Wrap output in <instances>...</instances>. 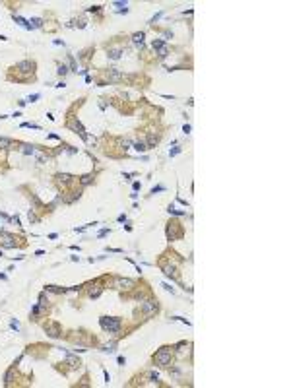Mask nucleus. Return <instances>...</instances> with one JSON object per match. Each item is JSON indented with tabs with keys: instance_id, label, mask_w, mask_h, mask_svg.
Listing matches in <instances>:
<instances>
[{
	"instance_id": "nucleus-22",
	"label": "nucleus",
	"mask_w": 291,
	"mask_h": 388,
	"mask_svg": "<svg viewBox=\"0 0 291 388\" xmlns=\"http://www.w3.org/2000/svg\"><path fill=\"white\" fill-rule=\"evenodd\" d=\"M134 150H136V151H146V150H147L146 142H136V144H134Z\"/></svg>"
},
{
	"instance_id": "nucleus-7",
	"label": "nucleus",
	"mask_w": 291,
	"mask_h": 388,
	"mask_svg": "<svg viewBox=\"0 0 291 388\" xmlns=\"http://www.w3.org/2000/svg\"><path fill=\"white\" fill-rule=\"evenodd\" d=\"M68 126H70V128H72V130H76V132H78V134H80V136L83 138V140H86V136H87V134H86V130H83V126H82V124H80V122H78L76 119H74V120H70V122H68Z\"/></svg>"
},
{
	"instance_id": "nucleus-25",
	"label": "nucleus",
	"mask_w": 291,
	"mask_h": 388,
	"mask_svg": "<svg viewBox=\"0 0 291 388\" xmlns=\"http://www.w3.org/2000/svg\"><path fill=\"white\" fill-rule=\"evenodd\" d=\"M103 349H105V351H109V353H111V351H115V342H111V344H107V345H105V347H103Z\"/></svg>"
},
{
	"instance_id": "nucleus-6",
	"label": "nucleus",
	"mask_w": 291,
	"mask_h": 388,
	"mask_svg": "<svg viewBox=\"0 0 291 388\" xmlns=\"http://www.w3.org/2000/svg\"><path fill=\"white\" fill-rule=\"evenodd\" d=\"M45 332L49 334L51 338H58V336L62 334V332H60V326H58L56 322H49V324H45Z\"/></svg>"
},
{
	"instance_id": "nucleus-8",
	"label": "nucleus",
	"mask_w": 291,
	"mask_h": 388,
	"mask_svg": "<svg viewBox=\"0 0 291 388\" xmlns=\"http://www.w3.org/2000/svg\"><path fill=\"white\" fill-rule=\"evenodd\" d=\"M16 68H18L20 72H33L35 64H33V62H29V60H22V62H18V64H16Z\"/></svg>"
},
{
	"instance_id": "nucleus-33",
	"label": "nucleus",
	"mask_w": 291,
	"mask_h": 388,
	"mask_svg": "<svg viewBox=\"0 0 291 388\" xmlns=\"http://www.w3.org/2000/svg\"><path fill=\"white\" fill-rule=\"evenodd\" d=\"M29 221H37V215L33 214V212H29Z\"/></svg>"
},
{
	"instance_id": "nucleus-3",
	"label": "nucleus",
	"mask_w": 291,
	"mask_h": 388,
	"mask_svg": "<svg viewBox=\"0 0 291 388\" xmlns=\"http://www.w3.org/2000/svg\"><path fill=\"white\" fill-rule=\"evenodd\" d=\"M167 237L171 239H177V237H183V229H181V223H169L167 227Z\"/></svg>"
},
{
	"instance_id": "nucleus-14",
	"label": "nucleus",
	"mask_w": 291,
	"mask_h": 388,
	"mask_svg": "<svg viewBox=\"0 0 291 388\" xmlns=\"http://www.w3.org/2000/svg\"><path fill=\"white\" fill-rule=\"evenodd\" d=\"M66 363H68V365H70V367H72V369H78V367H80V365H82V363H80V361H78L76 357H72V355H68V357H66Z\"/></svg>"
},
{
	"instance_id": "nucleus-29",
	"label": "nucleus",
	"mask_w": 291,
	"mask_h": 388,
	"mask_svg": "<svg viewBox=\"0 0 291 388\" xmlns=\"http://www.w3.org/2000/svg\"><path fill=\"white\" fill-rule=\"evenodd\" d=\"M39 97H41V95H39V93H33V95H29V99H27V101H37V99H39Z\"/></svg>"
},
{
	"instance_id": "nucleus-23",
	"label": "nucleus",
	"mask_w": 291,
	"mask_h": 388,
	"mask_svg": "<svg viewBox=\"0 0 291 388\" xmlns=\"http://www.w3.org/2000/svg\"><path fill=\"white\" fill-rule=\"evenodd\" d=\"M169 214H175V215H184L186 212H183V210H175V206H169Z\"/></svg>"
},
{
	"instance_id": "nucleus-21",
	"label": "nucleus",
	"mask_w": 291,
	"mask_h": 388,
	"mask_svg": "<svg viewBox=\"0 0 291 388\" xmlns=\"http://www.w3.org/2000/svg\"><path fill=\"white\" fill-rule=\"evenodd\" d=\"M101 291H103V289L99 287V285H95V289H89V297H93V299H95V297L101 295Z\"/></svg>"
},
{
	"instance_id": "nucleus-1",
	"label": "nucleus",
	"mask_w": 291,
	"mask_h": 388,
	"mask_svg": "<svg viewBox=\"0 0 291 388\" xmlns=\"http://www.w3.org/2000/svg\"><path fill=\"white\" fill-rule=\"evenodd\" d=\"M99 324L105 332L109 334H116L120 330V318H113V316H101L99 318Z\"/></svg>"
},
{
	"instance_id": "nucleus-28",
	"label": "nucleus",
	"mask_w": 291,
	"mask_h": 388,
	"mask_svg": "<svg viewBox=\"0 0 291 388\" xmlns=\"http://www.w3.org/2000/svg\"><path fill=\"white\" fill-rule=\"evenodd\" d=\"M177 153H181V148H175V150H171V151H169V155L173 157V155H177Z\"/></svg>"
},
{
	"instance_id": "nucleus-15",
	"label": "nucleus",
	"mask_w": 291,
	"mask_h": 388,
	"mask_svg": "<svg viewBox=\"0 0 291 388\" xmlns=\"http://www.w3.org/2000/svg\"><path fill=\"white\" fill-rule=\"evenodd\" d=\"M120 55H122V51H120V49H111L109 51V58H113V60H119Z\"/></svg>"
},
{
	"instance_id": "nucleus-31",
	"label": "nucleus",
	"mask_w": 291,
	"mask_h": 388,
	"mask_svg": "<svg viewBox=\"0 0 291 388\" xmlns=\"http://www.w3.org/2000/svg\"><path fill=\"white\" fill-rule=\"evenodd\" d=\"M167 56V49H161L159 51V58H165Z\"/></svg>"
},
{
	"instance_id": "nucleus-24",
	"label": "nucleus",
	"mask_w": 291,
	"mask_h": 388,
	"mask_svg": "<svg viewBox=\"0 0 291 388\" xmlns=\"http://www.w3.org/2000/svg\"><path fill=\"white\" fill-rule=\"evenodd\" d=\"M93 180V175H83L82 177V184H89Z\"/></svg>"
},
{
	"instance_id": "nucleus-30",
	"label": "nucleus",
	"mask_w": 291,
	"mask_h": 388,
	"mask_svg": "<svg viewBox=\"0 0 291 388\" xmlns=\"http://www.w3.org/2000/svg\"><path fill=\"white\" fill-rule=\"evenodd\" d=\"M161 14H163V12H157L155 16H153V18H151V23H155V20H159V18H161Z\"/></svg>"
},
{
	"instance_id": "nucleus-10",
	"label": "nucleus",
	"mask_w": 291,
	"mask_h": 388,
	"mask_svg": "<svg viewBox=\"0 0 291 388\" xmlns=\"http://www.w3.org/2000/svg\"><path fill=\"white\" fill-rule=\"evenodd\" d=\"M0 239H4V247H6V248H14V247H16V243H14V237H12V235L0 233Z\"/></svg>"
},
{
	"instance_id": "nucleus-19",
	"label": "nucleus",
	"mask_w": 291,
	"mask_h": 388,
	"mask_svg": "<svg viewBox=\"0 0 291 388\" xmlns=\"http://www.w3.org/2000/svg\"><path fill=\"white\" fill-rule=\"evenodd\" d=\"M155 144H157V136H155V134H150V136H147V144H146V146H147V148H153Z\"/></svg>"
},
{
	"instance_id": "nucleus-9",
	"label": "nucleus",
	"mask_w": 291,
	"mask_h": 388,
	"mask_svg": "<svg viewBox=\"0 0 291 388\" xmlns=\"http://www.w3.org/2000/svg\"><path fill=\"white\" fill-rule=\"evenodd\" d=\"M56 180H58V184H70V183H72V175H68V173H58V175H56Z\"/></svg>"
},
{
	"instance_id": "nucleus-12",
	"label": "nucleus",
	"mask_w": 291,
	"mask_h": 388,
	"mask_svg": "<svg viewBox=\"0 0 291 388\" xmlns=\"http://www.w3.org/2000/svg\"><path fill=\"white\" fill-rule=\"evenodd\" d=\"M107 78H109V80H113V82H119V80L122 78V76H120V72H119V70H115V68H111V70L107 72Z\"/></svg>"
},
{
	"instance_id": "nucleus-26",
	"label": "nucleus",
	"mask_w": 291,
	"mask_h": 388,
	"mask_svg": "<svg viewBox=\"0 0 291 388\" xmlns=\"http://www.w3.org/2000/svg\"><path fill=\"white\" fill-rule=\"evenodd\" d=\"M56 72H58V74H60V76H64V74L68 72V68H66L64 64H60V66H58V70H56Z\"/></svg>"
},
{
	"instance_id": "nucleus-5",
	"label": "nucleus",
	"mask_w": 291,
	"mask_h": 388,
	"mask_svg": "<svg viewBox=\"0 0 291 388\" xmlns=\"http://www.w3.org/2000/svg\"><path fill=\"white\" fill-rule=\"evenodd\" d=\"M142 311H144L147 316L155 315V312H157V303H155V301H151V299L144 301V303H142Z\"/></svg>"
},
{
	"instance_id": "nucleus-2",
	"label": "nucleus",
	"mask_w": 291,
	"mask_h": 388,
	"mask_svg": "<svg viewBox=\"0 0 291 388\" xmlns=\"http://www.w3.org/2000/svg\"><path fill=\"white\" fill-rule=\"evenodd\" d=\"M153 363L159 365V367H167L171 363V349L169 347H161L159 351L153 355Z\"/></svg>"
},
{
	"instance_id": "nucleus-16",
	"label": "nucleus",
	"mask_w": 291,
	"mask_h": 388,
	"mask_svg": "<svg viewBox=\"0 0 291 388\" xmlns=\"http://www.w3.org/2000/svg\"><path fill=\"white\" fill-rule=\"evenodd\" d=\"M22 151L25 153V155H33V153H35V146H29V144H23V146H22Z\"/></svg>"
},
{
	"instance_id": "nucleus-4",
	"label": "nucleus",
	"mask_w": 291,
	"mask_h": 388,
	"mask_svg": "<svg viewBox=\"0 0 291 388\" xmlns=\"http://www.w3.org/2000/svg\"><path fill=\"white\" fill-rule=\"evenodd\" d=\"M115 287L116 289H132L134 287V281L128 278H115Z\"/></svg>"
},
{
	"instance_id": "nucleus-27",
	"label": "nucleus",
	"mask_w": 291,
	"mask_h": 388,
	"mask_svg": "<svg viewBox=\"0 0 291 388\" xmlns=\"http://www.w3.org/2000/svg\"><path fill=\"white\" fill-rule=\"evenodd\" d=\"M165 190V187H153L151 188V194H155V192H163Z\"/></svg>"
},
{
	"instance_id": "nucleus-17",
	"label": "nucleus",
	"mask_w": 291,
	"mask_h": 388,
	"mask_svg": "<svg viewBox=\"0 0 291 388\" xmlns=\"http://www.w3.org/2000/svg\"><path fill=\"white\" fill-rule=\"evenodd\" d=\"M144 37H146V35L140 31V33H134V35H132V41H134L136 45H142V43H144Z\"/></svg>"
},
{
	"instance_id": "nucleus-13",
	"label": "nucleus",
	"mask_w": 291,
	"mask_h": 388,
	"mask_svg": "<svg viewBox=\"0 0 291 388\" xmlns=\"http://www.w3.org/2000/svg\"><path fill=\"white\" fill-rule=\"evenodd\" d=\"M0 148H2V150H12V148H14V142L8 140V138H0Z\"/></svg>"
},
{
	"instance_id": "nucleus-11",
	"label": "nucleus",
	"mask_w": 291,
	"mask_h": 388,
	"mask_svg": "<svg viewBox=\"0 0 291 388\" xmlns=\"http://www.w3.org/2000/svg\"><path fill=\"white\" fill-rule=\"evenodd\" d=\"M163 274L165 276H169V278H177V268L173 266V264H169V266H163Z\"/></svg>"
},
{
	"instance_id": "nucleus-32",
	"label": "nucleus",
	"mask_w": 291,
	"mask_h": 388,
	"mask_svg": "<svg viewBox=\"0 0 291 388\" xmlns=\"http://www.w3.org/2000/svg\"><path fill=\"white\" fill-rule=\"evenodd\" d=\"M183 132H184V134H188V132H190V124H184L183 126Z\"/></svg>"
},
{
	"instance_id": "nucleus-34",
	"label": "nucleus",
	"mask_w": 291,
	"mask_h": 388,
	"mask_svg": "<svg viewBox=\"0 0 291 388\" xmlns=\"http://www.w3.org/2000/svg\"><path fill=\"white\" fill-rule=\"evenodd\" d=\"M12 328H16V330H20V324H18V320H12Z\"/></svg>"
},
{
	"instance_id": "nucleus-18",
	"label": "nucleus",
	"mask_w": 291,
	"mask_h": 388,
	"mask_svg": "<svg viewBox=\"0 0 291 388\" xmlns=\"http://www.w3.org/2000/svg\"><path fill=\"white\" fill-rule=\"evenodd\" d=\"M151 47L153 49H157V51H161V49H165V41H161V39H155L151 43Z\"/></svg>"
},
{
	"instance_id": "nucleus-20",
	"label": "nucleus",
	"mask_w": 291,
	"mask_h": 388,
	"mask_svg": "<svg viewBox=\"0 0 291 388\" xmlns=\"http://www.w3.org/2000/svg\"><path fill=\"white\" fill-rule=\"evenodd\" d=\"M41 25H43V22H41L39 18H33V20H29V29H31V27H41Z\"/></svg>"
}]
</instances>
